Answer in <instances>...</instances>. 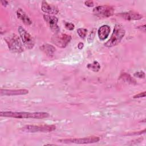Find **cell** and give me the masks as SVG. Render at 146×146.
<instances>
[{
	"instance_id": "cell-1",
	"label": "cell",
	"mask_w": 146,
	"mask_h": 146,
	"mask_svg": "<svg viewBox=\"0 0 146 146\" xmlns=\"http://www.w3.org/2000/svg\"><path fill=\"white\" fill-rule=\"evenodd\" d=\"M0 116L3 117H14L17 119H42L48 117L49 114L44 112H13V111H1Z\"/></svg>"
},
{
	"instance_id": "cell-2",
	"label": "cell",
	"mask_w": 146,
	"mask_h": 146,
	"mask_svg": "<svg viewBox=\"0 0 146 146\" xmlns=\"http://www.w3.org/2000/svg\"><path fill=\"white\" fill-rule=\"evenodd\" d=\"M125 34V30L123 26L120 23H116L110 39L104 43V46L107 47L116 46L120 42Z\"/></svg>"
},
{
	"instance_id": "cell-3",
	"label": "cell",
	"mask_w": 146,
	"mask_h": 146,
	"mask_svg": "<svg viewBox=\"0 0 146 146\" xmlns=\"http://www.w3.org/2000/svg\"><path fill=\"white\" fill-rule=\"evenodd\" d=\"M5 40L8 47L11 51L20 53L23 51L22 44L20 39L17 35L12 34L5 38Z\"/></svg>"
},
{
	"instance_id": "cell-4",
	"label": "cell",
	"mask_w": 146,
	"mask_h": 146,
	"mask_svg": "<svg viewBox=\"0 0 146 146\" xmlns=\"http://www.w3.org/2000/svg\"><path fill=\"white\" fill-rule=\"evenodd\" d=\"M56 129L55 125H27L22 128V130L25 132H49Z\"/></svg>"
},
{
	"instance_id": "cell-5",
	"label": "cell",
	"mask_w": 146,
	"mask_h": 146,
	"mask_svg": "<svg viewBox=\"0 0 146 146\" xmlns=\"http://www.w3.org/2000/svg\"><path fill=\"white\" fill-rule=\"evenodd\" d=\"M71 40V36L66 34L56 33L51 37V42L60 48L66 47Z\"/></svg>"
},
{
	"instance_id": "cell-6",
	"label": "cell",
	"mask_w": 146,
	"mask_h": 146,
	"mask_svg": "<svg viewBox=\"0 0 146 146\" xmlns=\"http://www.w3.org/2000/svg\"><path fill=\"white\" fill-rule=\"evenodd\" d=\"M100 140V138L97 136H90L83 138H74V139H60L58 141L61 143L64 144H91L98 142Z\"/></svg>"
},
{
	"instance_id": "cell-7",
	"label": "cell",
	"mask_w": 146,
	"mask_h": 146,
	"mask_svg": "<svg viewBox=\"0 0 146 146\" xmlns=\"http://www.w3.org/2000/svg\"><path fill=\"white\" fill-rule=\"evenodd\" d=\"M93 13L95 15L100 18H108L113 14L114 9L109 5L98 6L94 9Z\"/></svg>"
},
{
	"instance_id": "cell-8",
	"label": "cell",
	"mask_w": 146,
	"mask_h": 146,
	"mask_svg": "<svg viewBox=\"0 0 146 146\" xmlns=\"http://www.w3.org/2000/svg\"><path fill=\"white\" fill-rule=\"evenodd\" d=\"M18 30L24 46L28 49L33 48L35 42L32 36L22 26H19Z\"/></svg>"
},
{
	"instance_id": "cell-9",
	"label": "cell",
	"mask_w": 146,
	"mask_h": 146,
	"mask_svg": "<svg viewBox=\"0 0 146 146\" xmlns=\"http://www.w3.org/2000/svg\"><path fill=\"white\" fill-rule=\"evenodd\" d=\"M44 20L46 21V22L47 23V25L49 26L50 28L52 31L54 32L58 33L59 31V27L57 25L58 22V18L52 15H43Z\"/></svg>"
},
{
	"instance_id": "cell-10",
	"label": "cell",
	"mask_w": 146,
	"mask_h": 146,
	"mask_svg": "<svg viewBox=\"0 0 146 146\" xmlns=\"http://www.w3.org/2000/svg\"><path fill=\"white\" fill-rule=\"evenodd\" d=\"M29 93V90L26 89H19V90H7L1 89V96H15L26 95Z\"/></svg>"
},
{
	"instance_id": "cell-11",
	"label": "cell",
	"mask_w": 146,
	"mask_h": 146,
	"mask_svg": "<svg viewBox=\"0 0 146 146\" xmlns=\"http://www.w3.org/2000/svg\"><path fill=\"white\" fill-rule=\"evenodd\" d=\"M42 10L43 12L50 14H56L59 12L58 8L52 4L48 3L46 1H43L42 2Z\"/></svg>"
},
{
	"instance_id": "cell-12",
	"label": "cell",
	"mask_w": 146,
	"mask_h": 146,
	"mask_svg": "<svg viewBox=\"0 0 146 146\" xmlns=\"http://www.w3.org/2000/svg\"><path fill=\"white\" fill-rule=\"evenodd\" d=\"M118 16L121 17L122 18L126 20H139L143 18V15L139 13L133 12V11H129L126 13H119L117 14Z\"/></svg>"
},
{
	"instance_id": "cell-13",
	"label": "cell",
	"mask_w": 146,
	"mask_h": 146,
	"mask_svg": "<svg viewBox=\"0 0 146 146\" xmlns=\"http://www.w3.org/2000/svg\"><path fill=\"white\" fill-rule=\"evenodd\" d=\"M110 32V27L108 25H103L98 29V35L99 38L100 40H104L106 39Z\"/></svg>"
},
{
	"instance_id": "cell-14",
	"label": "cell",
	"mask_w": 146,
	"mask_h": 146,
	"mask_svg": "<svg viewBox=\"0 0 146 146\" xmlns=\"http://www.w3.org/2000/svg\"><path fill=\"white\" fill-rule=\"evenodd\" d=\"M16 14L17 18L21 20L24 24L26 25H30L32 24V21H31L30 18L27 15L26 13L21 9H19L17 11Z\"/></svg>"
},
{
	"instance_id": "cell-15",
	"label": "cell",
	"mask_w": 146,
	"mask_h": 146,
	"mask_svg": "<svg viewBox=\"0 0 146 146\" xmlns=\"http://www.w3.org/2000/svg\"><path fill=\"white\" fill-rule=\"evenodd\" d=\"M40 50L43 51L47 55L49 56H51L53 55L54 52L55 51V48L49 44H44L40 46Z\"/></svg>"
},
{
	"instance_id": "cell-16",
	"label": "cell",
	"mask_w": 146,
	"mask_h": 146,
	"mask_svg": "<svg viewBox=\"0 0 146 146\" xmlns=\"http://www.w3.org/2000/svg\"><path fill=\"white\" fill-rule=\"evenodd\" d=\"M120 78L124 82L131 84H135L136 83V80L133 78L129 74L125 72L122 73L120 76Z\"/></svg>"
},
{
	"instance_id": "cell-17",
	"label": "cell",
	"mask_w": 146,
	"mask_h": 146,
	"mask_svg": "<svg viewBox=\"0 0 146 146\" xmlns=\"http://www.w3.org/2000/svg\"><path fill=\"white\" fill-rule=\"evenodd\" d=\"M87 67L94 72H98L100 69V66L98 62L94 61L92 63H89L87 64Z\"/></svg>"
},
{
	"instance_id": "cell-18",
	"label": "cell",
	"mask_w": 146,
	"mask_h": 146,
	"mask_svg": "<svg viewBox=\"0 0 146 146\" xmlns=\"http://www.w3.org/2000/svg\"><path fill=\"white\" fill-rule=\"evenodd\" d=\"M77 33L79 35V36L81 38H84L86 36L87 33V30L86 29L84 28H79L77 30Z\"/></svg>"
},
{
	"instance_id": "cell-19",
	"label": "cell",
	"mask_w": 146,
	"mask_h": 146,
	"mask_svg": "<svg viewBox=\"0 0 146 146\" xmlns=\"http://www.w3.org/2000/svg\"><path fill=\"white\" fill-rule=\"evenodd\" d=\"M134 76L139 78H145V73L144 71H139L137 72H136L134 74H133Z\"/></svg>"
},
{
	"instance_id": "cell-20",
	"label": "cell",
	"mask_w": 146,
	"mask_h": 146,
	"mask_svg": "<svg viewBox=\"0 0 146 146\" xmlns=\"http://www.w3.org/2000/svg\"><path fill=\"white\" fill-rule=\"evenodd\" d=\"M64 26H65L66 29H67V30H72L74 29V27H75L74 25L70 22H66L64 23Z\"/></svg>"
},
{
	"instance_id": "cell-21",
	"label": "cell",
	"mask_w": 146,
	"mask_h": 146,
	"mask_svg": "<svg viewBox=\"0 0 146 146\" xmlns=\"http://www.w3.org/2000/svg\"><path fill=\"white\" fill-rule=\"evenodd\" d=\"M145 91H144L143 92H140L138 94H136L133 96V98H140L142 97H145Z\"/></svg>"
},
{
	"instance_id": "cell-22",
	"label": "cell",
	"mask_w": 146,
	"mask_h": 146,
	"mask_svg": "<svg viewBox=\"0 0 146 146\" xmlns=\"http://www.w3.org/2000/svg\"><path fill=\"white\" fill-rule=\"evenodd\" d=\"M94 36H95V32L93 31H92V32L90 33V35H89V36H88V42H92V40H93V39H94Z\"/></svg>"
},
{
	"instance_id": "cell-23",
	"label": "cell",
	"mask_w": 146,
	"mask_h": 146,
	"mask_svg": "<svg viewBox=\"0 0 146 146\" xmlns=\"http://www.w3.org/2000/svg\"><path fill=\"white\" fill-rule=\"evenodd\" d=\"M84 4L88 6V7H92L94 4V2L92 1H87L84 2Z\"/></svg>"
},
{
	"instance_id": "cell-24",
	"label": "cell",
	"mask_w": 146,
	"mask_h": 146,
	"mask_svg": "<svg viewBox=\"0 0 146 146\" xmlns=\"http://www.w3.org/2000/svg\"><path fill=\"white\" fill-rule=\"evenodd\" d=\"M84 47V43H82V42H80L79 43V44H78V48L79 49V50H82Z\"/></svg>"
},
{
	"instance_id": "cell-25",
	"label": "cell",
	"mask_w": 146,
	"mask_h": 146,
	"mask_svg": "<svg viewBox=\"0 0 146 146\" xmlns=\"http://www.w3.org/2000/svg\"><path fill=\"white\" fill-rule=\"evenodd\" d=\"M1 3L3 6H6L8 4V2L6 1H1Z\"/></svg>"
}]
</instances>
